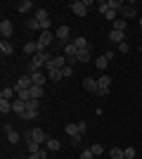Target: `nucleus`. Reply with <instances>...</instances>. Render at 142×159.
<instances>
[{"label": "nucleus", "mask_w": 142, "mask_h": 159, "mask_svg": "<svg viewBox=\"0 0 142 159\" xmlns=\"http://www.w3.org/2000/svg\"><path fill=\"white\" fill-rule=\"evenodd\" d=\"M54 40V33L52 31H41V36H38V52H47V45H52Z\"/></svg>", "instance_id": "obj_1"}, {"label": "nucleus", "mask_w": 142, "mask_h": 159, "mask_svg": "<svg viewBox=\"0 0 142 159\" xmlns=\"http://www.w3.org/2000/svg\"><path fill=\"white\" fill-rule=\"evenodd\" d=\"M54 38L59 40L62 45H67V43H71V29H69L67 24H62V26L57 29V33H54Z\"/></svg>", "instance_id": "obj_2"}, {"label": "nucleus", "mask_w": 142, "mask_h": 159, "mask_svg": "<svg viewBox=\"0 0 142 159\" xmlns=\"http://www.w3.org/2000/svg\"><path fill=\"white\" fill-rule=\"evenodd\" d=\"M12 33H14L12 21H10V19H2V21H0V36H2V40H10V38H12Z\"/></svg>", "instance_id": "obj_3"}, {"label": "nucleus", "mask_w": 142, "mask_h": 159, "mask_svg": "<svg viewBox=\"0 0 142 159\" xmlns=\"http://www.w3.org/2000/svg\"><path fill=\"white\" fill-rule=\"evenodd\" d=\"M31 88H33V81H31V76H28V74H24V76H19V81H17L14 90L19 93V90H31Z\"/></svg>", "instance_id": "obj_4"}, {"label": "nucleus", "mask_w": 142, "mask_h": 159, "mask_svg": "<svg viewBox=\"0 0 142 159\" xmlns=\"http://www.w3.org/2000/svg\"><path fill=\"white\" fill-rule=\"evenodd\" d=\"M2 131H5V135H7V143H12V145H17V143L21 140V135H19L17 131H14V128L10 126V124H2Z\"/></svg>", "instance_id": "obj_5"}, {"label": "nucleus", "mask_w": 142, "mask_h": 159, "mask_svg": "<svg viewBox=\"0 0 142 159\" xmlns=\"http://www.w3.org/2000/svg\"><path fill=\"white\" fill-rule=\"evenodd\" d=\"M31 138L36 140V143H41V145H45L47 140H50V135H47L43 128H31Z\"/></svg>", "instance_id": "obj_6"}, {"label": "nucleus", "mask_w": 142, "mask_h": 159, "mask_svg": "<svg viewBox=\"0 0 142 159\" xmlns=\"http://www.w3.org/2000/svg\"><path fill=\"white\" fill-rule=\"evenodd\" d=\"M12 112H14V114H17V116H19V119H21V116H24V112H26V102L17 98V100H14V102H12Z\"/></svg>", "instance_id": "obj_7"}, {"label": "nucleus", "mask_w": 142, "mask_h": 159, "mask_svg": "<svg viewBox=\"0 0 142 159\" xmlns=\"http://www.w3.org/2000/svg\"><path fill=\"white\" fill-rule=\"evenodd\" d=\"M109 40L116 43V45H118V43H126V31H116V29H111V31H109Z\"/></svg>", "instance_id": "obj_8"}, {"label": "nucleus", "mask_w": 142, "mask_h": 159, "mask_svg": "<svg viewBox=\"0 0 142 159\" xmlns=\"http://www.w3.org/2000/svg\"><path fill=\"white\" fill-rule=\"evenodd\" d=\"M64 131H67L69 138H78V135H83V133H81V126H78V124H67V126H64Z\"/></svg>", "instance_id": "obj_9"}, {"label": "nucleus", "mask_w": 142, "mask_h": 159, "mask_svg": "<svg viewBox=\"0 0 142 159\" xmlns=\"http://www.w3.org/2000/svg\"><path fill=\"white\" fill-rule=\"evenodd\" d=\"M28 76H31V81H33V86L47 83V74H43V71H33V74H28Z\"/></svg>", "instance_id": "obj_10"}, {"label": "nucleus", "mask_w": 142, "mask_h": 159, "mask_svg": "<svg viewBox=\"0 0 142 159\" xmlns=\"http://www.w3.org/2000/svg\"><path fill=\"white\" fill-rule=\"evenodd\" d=\"M0 52H2V57H10L14 52V45L10 40H0Z\"/></svg>", "instance_id": "obj_11"}, {"label": "nucleus", "mask_w": 142, "mask_h": 159, "mask_svg": "<svg viewBox=\"0 0 142 159\" xmlns=\"http://www.w3.org/2000/svg\"><path fill=\"white\" fill-rule=\"evenodd\" d=\"M118 14H121L123 19H130V17H137V10H135V7H128V5H123L121 10H118Z\"/></svg>", "instance_id": "obj_12"}, {"label": "nucleus", "mask_w": 142, "mask_h": 159, "mask_svg": "<svg viewBox=\"0 0 142 159\" xmlns=\"http://www.w3.org/2000/svg\"><path fill=\"white\" fill-rule=\"evenodd\" d=\"M71 10H74L76 17H85L88 14V7L83 5V2H71Z\"/></svg>", "instance_id": "obj_13"}, {"label": "nucleus", "mask_w": 142, "mask_h": 159, "mask_svg": "<svg viewBox=\"0 0 142 159\" xmlns=\"http://www.w3.org/2000/svg\"><path fill=\"white\" fill-rule=\"evenodd\" d=\"M28 10H33V2H31V0H21L19 5H17V12L19 14H26Z\"/></svg>", "instance_id": "obj_14"}, {"label": "nucleus", "mask_w": 142, "mask_h": 159, "mask_svg": "<svg viewBox=\"0 0 142 159\" xmlns=\"http://www.w3.org/2000/svg\"><path fill=\"white\" fill-rule=\"evenodd\" d=\"M76 60L81 62V64H85V62L93 60V55H90V50H78V52H76Z\"/></svg>", "instance_id": "obj_15"}, {"label": "nucleus", "mask_w": 142, "mask_h": 159, "mask_svg": "<svg viewBox=\"0 0 142 159\" xmlns=\"http://www.w3.org/2000/svg\"><path fill=\"white\" fill-rule=\"evenodd\" d=\"M74 45L78 48V50H90L88 38H85V36H78V38H74Z\"/></svg>", "instance_id": "obj_16"}, {"label": "nucleus", "mask_w": 142, "mask_h": 159, "mask_svg": "<svg viewBox=\"0 0 142 159\" xmlns=\"http://www.w3.org/2000/svg\"><path fill=\"white\" fill-rule=\"evenodd\" d=\"M83 88H85L88 93H97V81L95 79H83Z\"/></svg>", "instance_id": "obj_17"}, {"label": "nucleus", "mask_w": 142, "mask_h": 159, "mask_svg": "<svg viewBox=\"0 0 142 159\" xmlns=\"http://www.w3.org/2000/svg\"><path fill=\"white\" fill-rule=\"evenodd\" d=\"M24 52L31 55V57H33V55H38V43H33V40H31V43H26V45H24Z\"/></svg>", "instance_id": "obj_18"}, {"label": "nucleus", "mask_w": 142, "mask_h": 159, "mask_svg": "<svg viewBox=\"0 0 142 159\" xmlns=\"http://www.w3.org/2000/svg\"><path fill=\"white\" fill-rule=\"evenodd\" d=\"M14 95H17L14 88H2V90H0V100H12Z\"/></svg>", "instance_id": "obj_19"}, {"label": "nucleus", "mask_w": 142, "mask_h": 159, "mask_svg": "<svg viewBox=\"0 0 142 159\" xmlns=\"http://www.w3.org/2000/svg\"><path fill=\"white\" fill-rule=\"evenodd\" d=\"M26 29H31V31H43V26H41V21L36 19V17H31V19L26 21Z\"/></svg>", "instance_id": "obj_20"}, {"label": "nucleus", "mask_w": 142, "mask_h": 159, "mask_svg": "<svg viewBox=\"0 0 142 159\" xmlns=\"http://www.w3.org/2000/svg\"><path fill=\"white\" fill-rule=\"evenodd\" d=\"M36 19L41 21V24H43V21H50V12L41 7V10H36Z\"/></svg>", "instance_id": "obj_21"}, {"label": "nucleus", "mask_w": 142, "mask_h": 159, "mask_svg": "<svg viewBox=\"0 0 142 159\" xmlns=\"http://www.w3.org/2000/svg\"><path fill=\"white\" fill-rule=\"evenodd\" d=\"M12 112V102L10 100H0V114L5 116V114H10Z\"/></svg>", "instance_id": "obj_22"}, {"label": "nucleus", "mask_w": 142, "mask_h": 159, "mask_svg": "<svg viewBox=\"0 0 142 159\" xmlns=\"http://www.w3.org/2000/svg\"><path fill=\"white\" fill-rule=\"evenodd\" d=\"M109 157L111 159H126V154H123L121 147H111V150H109Z\"/></svg>", "instance_id": "obj_23"}, {"label": "nucleus", "mask_w": 142, "mask_h": 159, "mask_svg": "<svg viewBox=\"0 0 142 159\" xmlns=\"http://www.w3.org/2000/svg\"><path fill=\"white\" fill-rule=\"evenodd\" d=\"M43 93H45V90H43V86H33V88H31V100H41Z\"/></svg>", "instance_id": "obj_24"}, {"label": "nucleus", "mask_w": 142, "mask_h": 159, "mask_svg": "<svg viewBox=\"0 0 142 159\" xmlns=\"http://www.w3.org/2000/svg\"><path fill=\"white\" fill-rule=\"evenodd\" d=\"M26 147H28V154L41 152V150H43V147H41V143H36V140H28V143H26Z\"/></svg>", "instance_id": "obj_25"}, {"label": "nucleus", "mask_w": 142, "mask_h": 159, "mask_svg": "<svg viewBox=\"0 0 142 159\" xmlns=\"http://www.w3.org/2000/svg\"><path fill=\"white\" fill-rule=\"evenodd\" d=\"M109 86H111V76H107V74H104V76H100L97 88H109Z\"/></svg>", "instance_id": "obj_26"}, {"label": "nucleus", "mask_w": 142, "mask_h": 159, "mask_svg": "<svg viewBox=\"0 0 142 159\" xmlns=\"http://www.w3.org/2000/svg\"><path fill=\"white\" fill-rule=\"evenodd\" d=\"M95 66H97V69H107V66H109V60L104 57V55H100V57L95 60Z\"/></svg>", "instance_id": "obj_27"}, {"label": "nucleus", "mask_w": 142, "mask_h": 159, "mask_svg": "<svg viewBox=\"0 0 142 159\" xmlns=\"http://www.w3.org/2000/svg\"><path fill=\"white\" fill-rule=\"evenodd\" d=\"M47 79L50 81H62L64 76H62V69H52V71H47Z\"/></svg>", "instance_id": "obj_28"}, {"label": "nucleus", "mask_w": 142, "mask_h": 159, "mask_svg": "<svg viewBox=\"0 0 142 159\" xmlns=\"http://www.w3.org/2000/svg\"><path fill=\"white\" fill-rule=\"evenodd\" d=\"M45 145H47V150H50V152H57V150L62 147V145H59V140H54V138H50Z\"/></svg>", "instance_id": "obj_29"}, {"label": "nucleus", "mask_w": 142, "mask_h": 159, "mask_svg": "<svg viewBox=\"0 0 142 159\" xmlns=\"http://www.w3.org/2000/svg\"><path fill=\"white\" fill-rule=\"evenodd\" d=\"M47 152H50V150H41V152H33V154H28L26 159H47Z\"/></svg>", "instance_id": "obj_30"}, {"label": "nucleus", "mask_w": 142, "mask_h": 159, "mask_svg": "<svg viewBox=\"0 0 142 159\" xmlns=\"http://www.w3.org/2000/svg\"><path fill=\"white\" fill-rule=\"evenodd\" d=\"M116 17H118V12H116V10H107V14H104V19L111 21V24L116 21Z\"/></svg>", "instance_id": "obj_31"}, {"label": "nucleus", "mask_w": 142, "mask_h": 159, "mask_svg": "<svg viewBox=\"0 0 142 159\" xmlns=\"http://www.w3.org/2000/svg\"><path fill=\"white\" fill-rule=\"evenodd\" d=\"M90 150H93V154H95V157H100V154L104 152V147H102L100 143H95V145H90Z\"/></svg>", "instance_id": "obj_32"}, {"label": "nucleus", "mask_w": 142, "mask_h": 159, "mask_svg": "<svg viewBox=\"0 0 142 159\" xmlns=\"http://www.w3.org/2000/svg\"><path fill=\"white\" fill-rule=\"evenodd\" d=\"M126 26H128V24H126V19H116V21H114V29H116V31H126Z\"/></svg>", "instance_id": "obj_33"}, {"label": "nucleus", "mask_w": 142, "mask_h": 159, "mask_svg": "<svg viewBox=\"0 0 142 159\" xmlns=\"http://www.w3.org/2000/svg\"><path fill=\"white\" fill-rule=\"evenodd\" d=\"M107 2H109V10H116V12L123 7V2H118V0H107Z\"/></svg>", "instance_id": "obj_34"}, {"label": "nucleus", "mask_w": 142, "mask_h": 159, "mask_svg": "<svg viewBox=\"0 0 142 159\" xmlns=\"http://www.w3.org/2000/svg\"><path fill=\"white\" fill-rule=\"evenodd\" d=\"M71 74H74V66H71V64H67L64 69H62V76H64V79H69Z\"/></svg>", "instance_id": "obj_35"}, {"label": "nucleus", "mask_w": 142, "mask_h": 159, "mask_svg": "<svg viewBox=\"0 0 142 159\" xmlns=\"http://www.w3.org/2000/svg\"><path fill=\"white\" fill-rule=\"evenodd\" d=\"M123 154H126V159H135V147H126Z\"/></svg>", "instance_id": "obj_36"}, {"label": "nucleus", "mask_w": 142, "mask_h": 159, "mask_svg": "<svg viewBox=\"0 0 142 159\" xmlns=\"http://www.w3.org/2000/svg\"><path fill=\"white\" fill-rule=\"evenodd\" d=\"M128 50H130L128 40H126V43H118V52H121V55H126V52H128Z\"/></svg>", "instance_id": "obj_37"}, {"label": "nucleus", "mask_w": 142, "mask_h": 159, "mask_svg": "<svg viewBox=\"0 0 142 159\" xmlns=\"http://www.w3.org/2000/svg\"><path fill=\"white\" fill-rule=\"evenodd\" d=\"M93 157H95V154H93V150H90V147L81 152V159H93Z\"/></svg>", "instance_id": "obj_38"}, {"label": "nucleus", "mask_w": 142, "mask_h": 159, "mask_svg": "<svg viewBox=\"0 0 142 159\" xmlns=\"http://www.w3.org/2000/svg\"><path fill=\"white\" fill-rule=\"evenodd\" d=\"M97 10H100L102 14H107V10H109V2H97Z\"/></svg>", "instance_id": "obj_39"}, {"label": "nucleus", "mask_w": 142, "mask_h": 159, "mask_svg": "<svg viewBox=\"0 0 142 159\" xmlns=\"http://www.w3.org/2000/svg\"><path fill=\"white\" fill-rule=\"evenodd\" d=\"M97 95H100V98H107V95H109V88H97Z\"/></svg>", "instance_id": "obj_40"}, {"label": "nucleus", "mask_w": 142, "mask_h": 159, "mask_svg": "<svg viewBox=\"0 0 142 159\" xmlns=\"http://www.w3.org/2000/svg\"><path fill=\"white\" fill-rule=\"evenodd\" d=\"M78 126H81V133L88 131V124H85V121H78Z\"/></svg>", "instance_id": "obj_41"}, {"label": "nucleus", "mask_w": 142, "mask_h": 159, "mask_svg": "<svg viewBox=\"0 0 142 159\" xmlns=\"http://www.w3.org/2000/svg\"><path fill=\"white\" fill-rule=\"evenodd\" d=\"M140 29H142V17H140Z\"/></svg>", "instance_id": "obj_42"}, {"label": "nucleus", "mask_w": 142, "mask_h": 159, "mask_svg": "<svg viewBox=\"0 0 142 159\" xmlns=\"http://www.w3.org/2000/svg\"><path fill=\"white\" fill-rule=\"evenodd\" d=\"M140 52H142V45H140Z\"/></svg>", "instance_id": "obj_43"}, {"label": "nucleus", "mask_w": 142, "mask_h": 159, "mask_svg": "<svg viewBox=\"0 0 142 159\" xmlns=\"http://www.w3.org/2000/svg\"><path fill=\"white\" fill-rule=\"evenodd\" d=\"M140 12H142V7H140Z\"/></svg>", "instance_id": "obj_44"}]
</instances>
